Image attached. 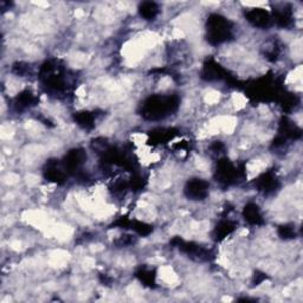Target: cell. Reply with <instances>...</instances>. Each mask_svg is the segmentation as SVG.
I'll use <instances>...</instances> for the list:
<instances>
[{
	"instance_id": "1",
	"label": "cell",
	"mask_w": 303,
	"mask_h": 303,
	"mask_svg": "<svg viewBox=\"0 0 303 303\" xmlns=\"http://www.w3.org/2000/svg\"><path fill=\"white\" fill-rule=\"evenodd\" d=\"M225 19L220 16H212V18L209 20V32H210V40L215 44H219L226 39L230 33V29L227 26Z\"/></svg>"
},
{
	"instance_id": "2",
	"label": "cell",
	"mask_w": 303,
	"mask_h": 303,
	"mask_svg": "<svg viewBox=\"0 0 303 303\" xmlns=\"http://www.w3.org/2000/svg\"><path fill=\"white\" fill-rule=\"evenodd\" d=\"M186 193L188 197L203 199L208 193V184L200 179H194V180L188 182L187 187H186Z\"/></svg>"
},
{
	"instance_id": "3",
	"label": "cell",
	"mask_w": 303,
	"mask_h": 303,
	"mask_svg": "<svg viewBox=\"0 0 303 303\" xmlns=\"http://www.w3.org/2000/svg\"><path fill=\"white\" fill-rule=\"evenodd\" d=\"M246 16H247V20L252 23L254 25H257V26L268 25V23H269L270 20L269 13L263 9L251 10V11L246 13Z\"/></svg>"
},
{
	"instance_id": "4",
	"label": "cell",
	"mask_w": 303,
	"mask_h": 303,
	"mask_svg": "<svg viewBox=\"0 0 303 303\" xmlns=\"http://www.w3.org/2000/svg\"><path fill=\"white\" fill-rule=\"evenodd\" d=\"M244 216H245V219L247 222L251 224H260L262 222L260 211H258V208L255 204H249L247 206H245Z\"/></svg>"
},
{
	"instance_id": "5",
	"label": "cell",
	"mask_w": 303,
	"mask_h": 303,
	"mask_svg": "<svg viewBox=\"0 0 303 303\" xmlns=\"http://www.w3.org/2000/svg\"><path fill=\"white\" fill-rule=\"evenodd\" d=\"M140 13L143 18L152 19L157 16L158 6L156 3H152V2L143 3V4L140 6Z\"/></svg>"
}]
</instances>
